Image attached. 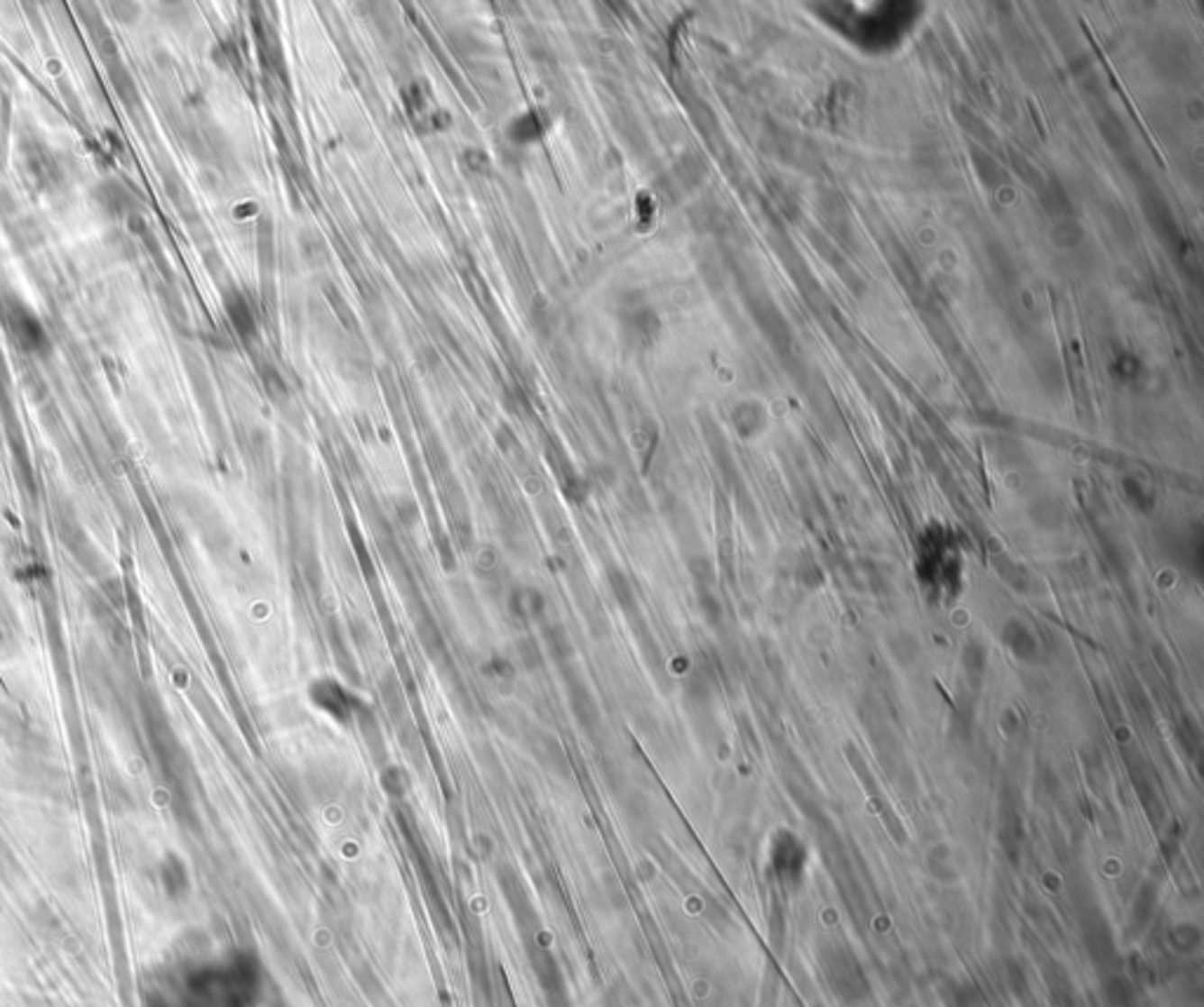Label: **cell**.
Instances as JSON below:
<instances>
[{
	"mask_svg": "<svg viewBox=\"0 0 1204 1007\" xmlns=\"http://www.w3.org/2000/svg\"><path fill=\"white\" fill-rule=\"evenodd\" d=\"M229 311H231V320H233V325L238 327V330H242V334H247V332L252 330V316H250V311H247V307H245V302H242V299H235V304L229 302Z\"/></svg>",
	"mask_w": 1204,
	"mask_h": 1007,
	"instance_id": "8",
	"label": "cell"
},
{
	"mask_svg": "<svg viewBox=\"0 0 1204 1007\" xmlns=\"http://www.w3.org/2000/svg\"><path fill=\"white\" fill-rule=\"evenodd\" d=\"M311 694V701H314L318 709H323L325 713H330L332 718H337V720H349L353 718L356 709H362L360 701L349 692V690L339 685L337 681H332V678H320L311 685L308 690Z\"/></svg>",
	"mask_w": 1204,
	"mask_h": 1007,
	"instance_id": "1",
	"label": "cell"
},
{
	"mask_svg": "<svg viewBox=\"0 0 1204 1007\" xmlns=\"http://www.w3.org/2000/svg\"><path fill=\"white\" fill-rule=\"evenodd\" d=\"M14 330H17L19 342L29 346V349H38L42 339H45L41 323L33 316H17L14 318Z\"/></svg>",
	"mask_w": 1204,
	"mask_h": 1007,
	"instance_id": "6",
	"label": "cell"
},
{
	"mask_svg": "<svg viewBox=\"0 0 1204 1007\" xmlns=\"http://www.w3.org/2000/svg\"><path fill=\"white\" fill-rule=\"evenodd\" d=\"M489 673H492L494 678H499V681H513V678H515V666H513V662H508V659L494 657L492 662H489Z\"/></svg>",
	"mask_w": 1204,
	"mask_h": 1007,
	"instance_id": "9",
	"label": "cell"
},
{
	"mask_svg": "<svg viewBox=\"0 0 1204 1007\" xmlns=\"http://www.w3.org/2000/svg\"><path fill=\"white\" fill-rule=\"evenodd\" d=\"M570 706H572V711L577 713L579 723L581 725H590L597 723V704L590 697L588 688H586L584 682H574L572 688H570Z\"/></svg>",
	"mask_w": 1204,
	"mask_h": 1007,
	"instance_id": "4",
	"label": "cell"
},
{
	"mask_svg": "<svg viewBox=\"0 0 1204 1007\" xmlns=\"http://www.w3.org/2000/svg\"><path fill=\"white\" fill-rule=\"evenodd\" d=\"M518 657L520 664H523V669L527 671H536L543 666V650L539 647V640L532 638V636H524V638L518 640Z\"/></svg>",
	"mask_w": 1204,
	"mask_h": 1007,
	"instance_id": "7",
	"label": "cell"
},
{
	"mask_svg": "<svg viewBox=\"0 0 1204 1007\" xmlns=\"http://www.w3.org/2000/svg\"><path fill=\"white\" fill-rule=\"evenodd\" d=\"M607 581L609 589H612V596H615L616 605L624 609H635V593H633V584L628 580L626 574L621 572L619 567H612L607 572Z\"/></svg>",
	"mask_w": 1204,
	"mask_h": 1007,
	"instance_id": "5",
	"label": "cell"
},
{
	"mask_svg": "<svg viewBox=\"0 0 1204 1007\" xmlns=\"http://www.w3.org/2000/svg\"><path fill=\"white\" fill-rule=\"evenodd\" d=\"M511 609L513 615L527 624V621L542 619L546 600H543L542 591H536V589H515L511 593Z\"/></svg>",
	"mask_w": 1204,
	"mask_h": 1007,
	"instance_id": "2",
	"label": "cell"
},
{
	"mask_svg": "<svg viewBox=\"0 0 1204 1007\" xmlns=\"http://www.w3.org/2000/svg\"><path fill=\"white\" fill-rule=\"evenodd\" d=\"M542 638L543 643H546L548 655H551L558 664H567L574 657L572 640H570V636H567L562 624H543Z\"/></svg>",
	"mask_w": 1204,
	"mask_h": 1007,
	"instance_id": "3",
	"label": "cell"
}]
</instances>
